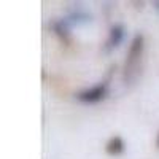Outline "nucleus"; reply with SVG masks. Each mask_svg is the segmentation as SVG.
Listing matches in <instances>:
<instances>
[{"instance_id":"1","label":"nucleus","mask_w":159,"mask_h":159,"mask_svg":"<svg viewBox=\"0 0 159 159\" xmlns=\"http://www.w3.org/2000/svg\"><path fill=\"white\" fill-rule=\"evenodd\" d=\"M105 94V86H96L92 89H88L84 92H81L80 94V99L84 100V102H97L103 97Z\"/></svg>"},{"instance_id":"2","label":"nucleus","mask_w":159,"mask_h":159,"mask_svg":"<svg viewBox=\"0 0 159 159\" xmlns=\"http://www.w3.org/2000/svg\"><path fill=\"white\" fill-rule=\"evenodd\" d=\"M123 38V32H121V27H113L111 29V34H110V46H118L119 42Z\"/></svg>"},{"instance_id":"3","label":"nucleus","mask_w":159,"mask_h":159,"mask_svg":"<svg viewBox=\"0 0 159 159\" xmlns=\"http://www.w3.org/2000/svg\"><path fill=\"white\" fill-rule=\"evenodd\" d=\"M121 150H123V142L119 140L118 137L113 139V140L108 143V151H110V153H119Z\"/></svg>"}]
</instances>
